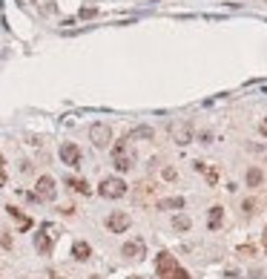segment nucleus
Listing matches in <instances>:
<instances>
[{"label":"nucleus","instance_id":"obj_3","mask_svg":"<svg viewBox=\"0 0 267 279\" xmlns=\"http://www.w3.org/2000/svg\"><path fill=\"white\" fill-rule=\"evenodd\" d=\"M55 227L46 222V224H40V230L35 233V248H37V253H43V256H49L52 253V248H55Z\"/></svg>","mask_w":267,"mask_h":279},{"label":"nucleus","instance_id":"obj_20","mask_svg":"<svg viewBox=\"0 0 267 279\" xmlns=\"http://www.w3.org/2000/svg\"><path fill=\"white\" fill-rule=\"evenodd\" d=\"M176 230H181V233H184V230H190V216L178 213V216H176Z\"/></svg>","mask_w":267,"mask_h":279},{"label":"nucleus","instance_id":"obj_13","mask_svg":"<svg viewBox=\"0 0 267 279\" xmlns=\"http://www.w3.org/2000/svg\"><path fill=\"white\" fill-rule=\"evenodd\" d=\"M152 196H155V185H149V182H141V185H138V190H135V199H138L141 205H147Z\"/></svg>","mask_w":267,"mask_h":279},{"label":"nucleus","instance_id":"obj_12","mask_svg":"<svg viewBox=\"0 0 267 279\" xmlns=\"http://www.w3.org/2000/svg\"><path fill=\"white\" fill-rule=\"evenodd\" d=\"M6 213H9V216L18 222V227H20V230H29V227H32V219H29V216H23V213H20L15 205H9V207H6Z\"/></svg>","mask_w":267,"mask_h":279},{"label":"nucleus","instance_id":"obj_8","mask_svg":"<svg viewBox=\"0 0 267 279\" xmlns=\"http://www.w3.org/2000/svg\"><path fill=\"white\" fill-rule=\"evenodd\" d=\"M121 253H124L126 259H132V262H141V259L147 256V245H144L141 239H129V242L121 248Z\"/></svg>","mask_w":267,"mask_h":279},{"label":"nucleus","instance_id":"obj_17","mask_svg":"<svg viewBox=\"0 0 267 279\" xmlns=\"http://www.w3.org/2000/svg\"><path fill=\"white\" fill-rule=\"evenodd\" d=\"M207 222H210V230H218V227H221V222H224V210H221V207H210Z\"/></svg>","mask_w":267,"mask_h":279},{"label":"nucleus","instance_id":"obj_28","mask_svg":"<svg viewBox=\"0 0 267 279\" xmlns=\"http://www.w3.org/2000/svg\"><path fill=\"white\" fill-rule=\"evenodd\" d=\"M132 279H141V277H132Z\"/></svg>","mask_w":267,"mask_h":279},{"label":"nucleus","instance_id":"obj_23","mask_svg":"<svg viewBox=\"0 0 267 279\" xmlns=\"http://www.w3.org/2000/svg\"><path fill=\"white\" fill-rule=\"evenodd\" d=\"M253 207H256V202H244V205H241L244 213H253Z\"/></svg>","mask_w":267,"mask_h":279},{"label":"nucleus","instance_id":"obj_25","mask_svg":"<svg viewBox=\"0 0 267 279\" xmlns=\"http://www.w3.org/2000/svg\"><path fill=\"white\" fill-rule=\"evenodd\" d=\"M259 132H262V135H267V118L262 121V124H259Z\"/></svg>","mask_w":267,"mask_h":279},{"label":"nucleus","instance_id":"obj_10","mask_svg":"<svg viewBox=\"0 0 267 279\" xmlns=\"http://www.w3.org/2000/svg\"><path fill=\"white\" fill-rule=\"evenodd\" d=\"M173 138H176V144H181V147H187L190 141H193V124H187V121H178V124H173Z\"/></svg>","mask_w":267,"mask_h":279},{"label":"nucleus","instance_id":"obj_22","mask_svg":"<svg viewBox=\"0 0 267 279\" xmlns=\"http://www.w3.org/2000/svg\"><path fill=\"white\" fill-rule=\"evenodd\" d=\"M164 179H167V182H173V179H176V170H173V167H167V170H164Z\"/></svg>","mask_w":267,"mask_h":279},{"label":"nucleus","instance_id":"obj_16","mask_svg":"<svg viewBox=\"0 0 267 279\" xmlns=\"http://www.w3.org/2000/svg\"><path fill=\"white\" fill-rule=\"evenodd\" d=\"M152 135H155V132H152V127H135V130H129V132H126V138H129V141H135V138H147V141H152Z\"/></svg>","mask_w":267,"mask_h":279},{"label":"nucleus","instance_id":"obj_4","mask_svg":"<svg viewBox=\"0 0 267 279\" xmlns=\"http://www.w3.org/2000/svg\"><path fill=\"white\" fill-rule=\"evenodd\" d=\"M98 193H101L104 199H121V196H126V182L118 179V176H109V179L101 182Z\"/></svg>","mask_w":267,"mask_h":279},{"label":"nucleus","instance_id":"obj_15","mask_svg":"<svg viewBox=\"0 0 267 279\" xmlns=\"http://www.w3.org/2000/svg\"><path fill=\"white\" fill-rule=\"evenodd\" d=\"M72 256H75L78 262H87L89 256H92V248H89L87 242H75V245H72Z\"/></svg>","mask_w":267,"mask_h":279},{"label":"nucleus","instance_id":"obj_21","mask_svg":"<svg viewBox=\"0 0 267 279\" xmlns=\"http://www.w3.org/2000/svg\"><path fill=\"white\" fill-rule=\"evenodd\" d=\"M95 15H98V9H95V6H87V9H81V12H78V18H81V20H89V18H95Z\"/></svg>","mask_w":267,"mask_h":279},{"label":"nucleus","instance_id":"obj_11","mask_svg":"<svg viewBox=\"0 0 267 279\" xmlns=\"http://www.w3.org/2000/svg\"><path fill=\"white\" fill-rule=\"evenodd\" d=\"M193 167H196V173H204V179H207V185H210V187H215V185H218V170H215L213 164H204V161H196Z\"/></svg>","mask_w":267,"mask_h":279},{"label":"nucleus","instance_id":"obj_18","mask_svg":"<svg viewBox=\"0 0 267 279\" xmlns=\"http://www.w3.org/2000/svg\"><path fill=\"white\" fill-rule=\"evenodd\" d=\"M262 182H265V173L259 167H250L247 170V187H262Z\"/></svg>","mask_w":267,"mask_h":279},{"label":"nucleus","instance_id":"obj_2","mask_svg":"<svg viewBox=\"0 0 267 279\" xmlns=\"http://www.w3.org/2000/svg\"><path fill=\"white\" fill-rule=\"evenodd\" d=\"M112 164H115L118 173H126V170L135 164V155L129 150V138H126V135L121 138L118 144H115V150H112Z\"/></svg>","mask_w":267,"mask_h":279},{"label":"nucleus","instance_id":"obj_1","mask_svg":"<svg viewBox=\"0 0 267 279\" xmlns=\"http://www.w3.org/2000/svg\"><path fill=\"white\" fill-rule=\"evenodd\" d=\"M155 274H158V279H190V274L178 265L176 256H170V253H158L155 256Z\"/></svg>","mask_w":267,"mask_h":279},{"label":"nucleus","instance_id":"obj_5","mask_svg":"<svg viewBox=\"0 0 267 279\" xmlns=\"http://www.w3.org/2000/svg\"><path fill=\"white\" fill-rule=\"evenodd\" d=\"M89 141H92L98 150H104V147H109V141H112V130L98 121V124L89 127Z\"/></svg>","mask_w":267,"mask_h":279},{"label":"nucleus","instance_id":"obj_6","mask_svg":"<svg viewBox=\"0 0 267 279\" xmlns=\"http://www.w3.org/2000/svg\"><path fill=\"white\" fill-rule=\"evenodd\" d=\"M35 196H37V202H55V179L40 176L37 185H35Z\"/></svg>","mask_w":267,"mask_h":279},{"label":"nucleus","instance_id":"obj_9","mask_svg":"<svg viewBox=\"0 0 267 279\" xmlns=\"http://www.w3.org/2000/svg\"><path fill=\"white\" fill-rule=\"evenodd\" d=\"M107 227H109L112 233H124V230L129 227V213H126V210H112V213L107 216Z\"/></svg>","mask_w":267,"mask_h":279},{"label":"nucleus","instance_id":"obj_7","mask_svg":"<svg viewBox=\"0 0 267 279\" xmlns=\"http://www.w3.org/2000/svg\"><path fill=\"white\" fill-rule=\"evenodd\" d=\"M60 161L66 167H81V150H78V144H72V141L60 144Z\"/></svg>","mask_w":267,"mask_h":279},{"label":"nucleus","instance_id":"obj_19","mask_svg":"<svg viewBox=\"0 0 267 279\" xmlns=\"http://www.w3.org/2000/svg\"><path fill=\"white\" fill-rule=\"evenodd\" d=\"M66 185L72 187L75 193H84V196H89V185L84 182V179H66Z\"/></svg>","mask_w":267,"mask_h":279},{"label":"nucleus","instance_id":"obj_14","mask_svg":"<svg viewBox=\"0 0 267 279\" xmlns=\"http://www.w3.org/2000/svg\"><path fill=\"white\" fill-rule=\"evenodd\" d=\"M184 207V199L181 196H170V199H161L158 202V210H181Z\"/></svg>","mask_w":267,"mask_h":279},{"label":"nucleus","instance_id":"obj_26","mask_svg":"<svg viewBox=\"0 0 267 279\" xmlns=\"http://www.w3.org/2000/svg\"><path fill=\"white\" fill-rule=\"evenodd\" d=\"M262 245H265V250H267V227H265V233H262Z\"/></svg>","mask_w":267,"mask_h":279},{"label":"nucleus","instance_id":"obj_24","mask_svg":"<svg viewBox=\"0 0 267 279\" xmlns=\"http://www.w3.org/2000/svg\"><path fill=\"white\" fill-rule=\"evenodd\" d=\"M238 253H241V256H244V253L250 256V253H253V248H250V245H241V248H238Z\"/></svg>","mask_w":267,"mask_h":279},{"label":"nucleus","instance_id":"obj_27","mask_svg":"<svg viewBox=\"0 0 267 279\" xmlns=\"http://www.w3.org/2000/svg\"><path fill=\"white\" fill-rule=\"evenodd\" d=\"M89 279H101V277H89Z\"/></svg>","mask_w":267,"mask_h":279}]
</instances>
